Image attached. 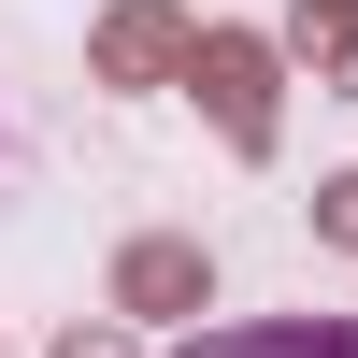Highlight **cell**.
Returning a JSON list of instances; mask_svg holds the SVG:
<instances>
[{"label": "cell", "mask_w": 358, "mask_h": 358, "mask_svg": "<svg viewBox=\"0 0 358 358\" xmlns=\"http://www.w3.org/2000/svg\"><path fill=\"white\" fill-rule=\"evenodd\" d=\"M172 358H358V315H244V330H201Z\"/></svg>", "instance_id": "277c9868"}, {"label": "cell", "mask_w": 358, "mask_h": 358, "mask_svg": "<svg viewBox=\"0 0 358 358\" xmlns=\"http://www.w3.org/2000/svg\"><path fill=\"white\" fill-rule=\"evenodd\" d=\"M115 315H129V330H187V315H215V258H201L187 229L115 244Z\"/></svg>", "instance_id": "7a4b0ae2"}, {"label": "cell", "mask_w": 358, "mask_h": 358, "mask_svg": "<svg viewBox=\"0 0 358 358\" xmlns=\"http://www.w3.org/2000/svg\"><path fill=\"white\" fill-rule=\"evenodd\" d=\"M287 57H315V72H358V0H287Z\"/></svg>", "instance_id": "5b68a950"}, {"label": "cell", "mask_w": 358, "mask_h": 358, "mask_svg": "<svg viewBox=\"0 0 358 358\" xmlns=\"http://www.w3.org/2000/svg\"><path fill=\"white\" fill-rule=\"evenodd\" d=\"M86 72H101V86H187V72H201V15H172V0H115V15L86 29Z\"/></svg>", "instance_id": "3957f363"}, {"label": "cell", "mask_w": 358, "mask_h": 358, "mask_svg": "<svg viewBox=\"0 0 358 358\" xmlns=\"http://www.w3.org/2000/svg\"><path fill=\"white\" fill-rule=\"evenodd\" d=\"M57 358H129V330H72V344H57Z\"/></svg>", "instance_id": "52a82bcc"}, {"label": "cell", "mask_w": 358, "mask_h": 358, "mask_svg": "<svg viewBox=\"0 0 358 358\" xmlns=\"http://www.w3.org/2000/svg\"><path fill=\"white\" fill-rule=\"evenodd\" d=\"M201 115H215V143L229 158H273V86H287V57L258 43V29H201Z\"/></svg>", "instance_id": "6da1fadb"}, {"label": "cell", "mask_w": 358, "mask_h": 358, "mask_svg": "<svg viewBox=\"0 0 358 358\" xmlns=\"http://www.w3.org/2000/svg\"><path fill=\"white\" fill-rule=\"evenodd\" d=\"M315 229H330V244H358V172H330V187H315Z\"/></svg>", "instance_id": "8992f818"}]
</instances>
